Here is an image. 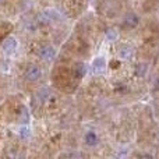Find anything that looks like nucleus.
<instances>
[{"label":"nucleus","mask_w":159,"mask_h":159,"mask_svg":"<svg viewBox=\"0 0 159 159\" xmlns=\"http://www.w3.org/2000/svg\"><path fill=\"white\" fill-rule=\"evenodd\" d=\"M25 78L28 80V81H31V82H35V81H38V80H41L42 78V70H41V67H38V66H28L27 69H25Z\"/></svg>","instance_id":"obj_1"},{"label":"nucleus","mask_w":159,"mask_h":159,"mask_svg":"<svg viewBox=\"0 0 159 159\" xmlns=\"http://www.w3.org/2000/svg\"><path fill=\"white\" fill-rule=\"evenodd\" d=\"M38 56L42 60H53L56 56V50L50 45H45V46H41L38 49Z\"/></svg>","instance_id":"obj_2"},{"label":"nucleus","mask_w":159,"mask_h":159,"mask_svg":"<svg viewBox=\"0 0 159 159\" xmlns=\"http://www.w3.org/2000/svg\"><path fill=\"white\" fill-rule=\"evenodd\" d=\"M2 50L6 55H13L17 50V41L13 38H7L2 45Z\"/></svg>","instance_id":"obj_3"},{"label":"nucleus","mask_w":159,"mask_h":159,"mask_svg":"<svg viewBox=\"0 0 159 159\" xmlns=\"http://www.w3.org/2000/svg\"><path fill=\"white\" fill-rule=\"evenodd\" d=\"M138 22H140V18H138L137 14L130 13V14H127V16L124 17L123 25H124L126 28H135V27L138 25Z\"/></svg>","instance_id":"obj_4"},{"label":"nucleus","mask_w":159,"mask_h":159,"mask_svg":"<svg viewBox=\"0 0 159 159\" xmlns=\"http://www.w3.org/2000/svg\"><path fill=\"white\" fill-rule=\"evenodd\" d=\"M105 67H106L105 59L103 57H98V59H95L93 63H92V71L95 73V74H101V73L105 70Z\"/></svg>","instance_id":"obj_5"},{"label":"nucleus","mask_w":159,"mask_h":159,"mask_svg":"<svg viewBox=\"0 0 159 159\" xmlns=\"http://www.w3.org/2000/svg\"><path fill=\"white\" fill-rule=\"evenodd\" d=\"M84 141H85V144H87L88 147H95L96 144H98L99 140H98V135H96L95 133L89 131V133H87V134H85Z\"/></svg>","instance_id":"obj_6"},{"label":"nucleus","mask_w":159,"mask_h":159,"mask_svg":"<svg viewBox=\"0 0 159 159\" xmlns=\"http://www.w3.org/2000/svg\"><path fill=\"white\" fill-rule=\"evenodd\" d=\"M85 73H87V67H85V64H82V63L75 64V67H74V74H75V77H77V78L84 77Z\"/></svg>","instance_id":"obj_7"},{"label":"nucleus","mask_w":159,"mask_h":159,"mask_svg":"<svg viewBox=\"0 0 159 159\" xmlns=\"http://www.w3.org/2000/svg\"><path fill=\"white\" fill-rule=\"evenodd\" d=\"M133 56V48L131 46H123L120 50V57L121 59H130Z\"/></svg>","instance_id":"obj_8"},{"label":"nucleus","mask_w":159,"mask_h":159,"mask_svg":"<svg viewBox=\"0 0 159 159\" xmlns=\"http://www.w3.org/2000/svg\"><path fill=\"white\" fill-rule=\"evenodd\" d=\"M21 135H22V138H28V137H30V130H28V129H22L21 130Z\"/></svg>","instance_id":"obj_9"},{"label":"nucleus","mask_w":159,"mask_h":159,"mask_svg":"<svg viewBox=\"0 0 159 159\" xmlns=\"http://www.w3.org/2000/svg\"><path fill=\"white\" fill-rule=\"evenodd\" d=\"M155 87H157V89H159V78L157 80V84H155Z\"/></svg>","instance_id":"obj_10"},{"label":"nucleus","mask_w":159,"mask_h":159,"mask_svg":"<svg viewBox=\"0 0 159 159\" xmlns=\"http://www.w3.org/2000/svg\"><path fill=\"white\" fill-rule=\"evenodd\" d=\"M3 3H4V0H0V4H3Z\"/></svg>","instance_id":"obj_11"}]
</instances>
